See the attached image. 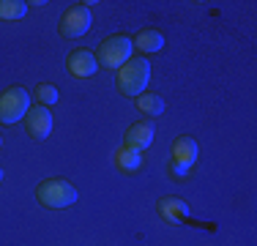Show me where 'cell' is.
<instances>
[{
    "instance_id": "obj_1",
    "label": "cell",
    "mask_w": 257,
    "mask_h": 246,
    "mask_svg": "<svg viewBox=\"0 0 257 246\" xmlns=\"http://www.w3.org/2000/svg\"><path fill=\"white\" fill-rule=\"evenodd\" d=\"M151 79V63L148 58H132L118 69V90L123 96H143L145 85Z\"/></svg>"
},
{
    "instance_id": "obj_2",
    "label": "cell",
    "mask_w": 257,
    "mask_h": 246,
    "mask_svg": "<svg viewBox=\"0 0 257 246\" xmlns=\"http://www.w3.org/2000/svg\"><path fill=\"white\" fill-rule=\"evenodd\" d=\"M36 197L47 208H69L77 202V186L66 178H47L44 183H39Z\"/></svg>"
},
{
    "instance_id": "obj_3",
    "label": "cell",
    "mask_w": 257,
    "mask_h": 246,
    "mask_svg": "<svg viewBox=\"0 0 257 246\" xmlns=\"http://www.w3.org/2000/svg\"><path fill=\"white\" fill-rule=\"evenodd\" d=\"M30 109V90H25L22 85L6 88L0 93V123L3 126H14V123L25 120Z\"/></svg>"
},
{
    "instance_id": "obj_4",
    "label": "cell",
    "mask_w": 257,
    "mask_h": 246,
    "mask_svg": "<svg viewBox=\"0 0 257 246\" xmlns=\"http://www.w3.org/2000/svg\"><path fill=\"white\" fill-rule=\"evenodd\" d=\"M132 49L134 44L128 36H109L96 49V63L104 69H120L126 60H132Z\"/></svg>"
},
{
    "instance_id": "obj_5",
    "label": "cell",
    "mask_w": 257,
    "mask_h": 246,
    "mask_svg": "<svg viewBox=\"0 0 257 246\" xmlns=\"http://www.w3.org/2000/svg\"><path fill=\"white\" fill-rule=\"evenodd\" d=\"M90 25H93L90 9L82 6V3H77L60 17V28L58 30H60V36H66V39H79V36H85L90 30Z\"/></svg>"
},
{
    "instance_id": "obj_6",
    "label": "cell",
    "mask_w": 257,
    "mask_h": 246,
    "mask_svg": "<svg viewBox=\"0 0 257 246\" xmlns=\"http://www.w3.org/2000/svg\"><path fill=\"white\" fill-rule=\"evenodd\" d=\"M25 129L28 134L33 140H47L52 134V112L50 107H41V104H36V107L28 109L25 115Z\"/></svg>"
},
{
    "instance_id": "obj_7",
    "label": "cell",
    "mask_w": 257,
    "mask_h": 246,
    "mask_svg": "<svg viewBox=\"0 0 257 246\" xmlns=\"http://www.w3.org/2000/svg\"><path fill=\"white\" fill-rule=\"evenodd\" d=\"M154 137H156V129H154V123H148V120L132 123V126L126 129V145L134 148V151H140V153L154 145Z\"/></svg>"
},
{
    "instance_id": "obj_8",
    "label": "cell",
    "mask_w": 257,
    "mask_h": 246,
    "mask_svg": "<svg viewBox=\"0 0 257 246\" xmlns=\"http://www.w3.org/2000/svg\"><path fill=\"white\" fill-rule=\"evenodd\" d=\"M66 66H69V71L74 74V77H93V74L99 71L96 55L90 52V49H74V52L69 55V60H66Z\"/></svg>"
},
{
    "instance_id": "obj_9",
    "label": "cell",
    "mask_w": 257,
    "mask_h": 246,
    "mask_svg": "<svg viewBox=\"0 0 257 246\" xmlns=\"http://www.w3.org/2000/svg\"><path fill=\"white\" fill-rule=\"evenodd\" d=\"M197 156H200V148L189 134H183V137H178L173 143V162L175 164H181V167L189 170L194 162H197Z\"/></svg>"
},
{
    "instance_id": "obj_10",
    "label": "cell",
    "mask_w": 257,
    "mask_h": 246,
    "mask_svg": "<svg viewBox=\"0 0 257 246\" xmlns=\"http://www.w3.org/2000/svg\"><path fill=\"white\" fill-rule=\"evenodd\" d=\"M132 44H134V49H140V52H145V55L162 52V49H164V36L159 33V30L148 28V30H140V33L134 36Z\"/></svg>"
},
{
    "instance_id": "obj_11",
    "label": "cell",
    "mask_w": 257,
    "mask_h": 246,
    "mask_svg": "<svg viewBox=\"0 0 257 246\" xmlns=\"http://www.w3.org/2000/svg\"><path fill=\"white\" fill-rule=\"evenodd\" d=\"M159 213H162L167 221H173V224H178L181 219L189 216V205L178 197H162L159 200Z\"/></svg>"
},
{
    "instance_id": "obj_12",
    "label": "cell",
    "mask_w": 257,
    "mask_h": 246,
    "mask_svg": "<svg viewBox=\"0 0 257 246\" xmlns=\"http://www.w3.org/2000/svg\"><path fill=\"white\" fill-rule=\"evenodd\" d=\"M115 164H118V170H123V172H137L140 167H143V153L123 145L118 153H115Z\"/></svg>"
},
{
    "instance_id": "obj_13",
    "label": "cell",
    "mask_w": 257,
    "mask_h": 246,
    "mask_svg": "<svg viewBox=\"0 0 257 246\" xmlns=\"http://www.w3.org/2000/svg\"><path fill=\"white\" fill-rule=\"evenodd\" d=\"M137 107H140V112H145V115H162L164 112V98L159 93H143V96H137Z\"/></svg>"
},
{
    "instance_id": "obj_14",
    "label": "cell",
    "mask_w": 257,
    "mask_h": 246,
    "mask_svg": "<svg viewBox=\"0 0 257 246\" xmlns=\"http://www.w3.org/2000/svg\"><path fill=\"white\" fill-rule=\"evenodd\" d=\"M28 14V3L22 0H0V20H22Z\"/></svg>"
},
{
    "instance_id": "obj_15",
    "label": "cell",
    "mask_w": 257,
    "mask_h": 246,
    "mask_svg": "<svg viewBox=\"0 0 257 246\" xmlns=\"http://www.w3.org/2000/svg\"><path fill=\"white\" fill-rule=\"evenodd\" d=\"M36 101L41 104V107H50V104H55L60 98V93H58V88L55 85H50V82H41L39 88H36Z\"/></svg>"
},
{
    "instance_id": "obj_16",
    "label": "cell",
    "mask_w": 257,
    "mask_h": 246,
    "mask_svg": "<svg viewBox=\"0 0 257 246\" xmlns=\"http://www.w3.org/2000/svg\"><path fill=\"white\" fill-rule=\"evenodd\" d=\"M3 175H6V172H3V167H0V181H3Z\"/></svg>"
},
{
    "instance_id": "obj_17",
    "label": "cell",
    "mask_w": 257,
    "mask_h": 246,
    "mask_svg": "<svg viewBox=\"0 0 257 246\" xmlns=\"http://www.w3.org/2000/svg\"><path fill=\"white\" fill-rule=\"evenodd\" d=\"M0 148H3V137H0Z\"/></svg>"
}]
</instances>
